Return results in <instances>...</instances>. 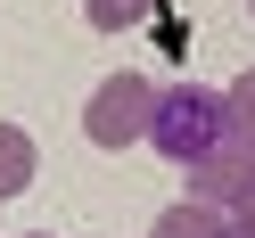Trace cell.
<instances>
[{"instance_id":"obj_1","label":"cell","mask_w":255,"mask_h":238,"mask_svg":"<svg viewBox=\"0 0 255 238\" xmlns=\"http://www.w3.org/2000/svg\"><path fill=\"white\" fill-rule=\"evenodd\" d=\"M222 140H231V99H222V90H206V82H173L165 99H156V132H148V148L165 156L173 172H189L198 156H214Z\"/></svg>"},{"instance_id":"obj_2","label":"cell","mask_w":255,"mask_h":238,"mask_svg":"<svg viewBox=\"0 0 255 238\" xmlns=\"http://www.w3.org/2000/svg\"><path fill=\"white\" fill-rule=\"evenodd\" d=\"M156 99H165V90H156L148 74H107V82L83 99V140L91 148H148Z\"/></svg>"},{"instance_id":"obj_3","label":"cell","mask_w":255,"mask_h":238,"mask_svg":"<svg viewBox=\"0 0 255 238\" xmlns=\"http://www.w3.org/2000/svg\"><path fill=\"white\" fill-rule=\"evenodd\" d=\"M181 197H206L231 214L239 197H255V148H239V140H222L214 156H198V164L181 172Z\"/></svg>"},{"instance_id":"obj_4","label":"cell","mask_w":255,"mask_h":238,"mask_svg":"<svg viewBox=\"0 0 255 238\" xmlns=\"http://www.w3.org/2000/svg\"><path fill=\"white\" fill-rule=\"evenodd\" d=\"M148 238H231V214L206 205V197H181V205H165L148 222Z\"/></svg>"},{"instance_id":"obj_5","label":"cell","mask_w":255,"mask_h":238,"mask_svg":"<svg viewBox=\"0 0 255 238\" xmlns=\"http://www.w3.org/2000/svg\"><path fill=\"white\" fill-rule=\"evenodd\" d=\"M33 172H41L33 132H25V123H0V197H25V189H33Z\"/></svg>"},{"instance_id":"obj_6","label":"cell","mask_w":255,"mask_h":238,"mask_svg":"<svg viewBox=\"0 0 255 238\" xmlns=\"http://www.w3.org/2000/svg\"><path fill=\"white\" fill-rule=\"evenodd\" d=\"M165 0H83V25L91 33H140Z\"/></svg>"},{"instance_id":"obj_7","label":"cell","mask_w":255,"mask_h":238,"mask_svg":"<svg viewBox=\"0 0 255 238\" xmlns=\"http://www.w3.org/2000/svg\"><path fill=\"white\" fill-rule=\"evenodd\" d=\"M222 99H231V140L255 148V66L239 74V82H222Z\"/></svg>"},{"instance_id":"obj_8","label":"cell","mask_w":255,"mask_h":238,"mask_svg":"<svg viewBox=\"0 0 255 238\" xmlns=\"http://www.w3.org/2000/svg\"><path fill=\"white\" fill-rule=\"evenodd\" d=\"M231 230H239V238H255V197H239V205H231Z\"/></svg>"},{"instance_id":"obj_9","label":"cell","mask_w":255,"mask_h":238,"mask_svg":"<svg viewBox=\"0 0 255 238\" xmlns=\"http://www.w3.org/2000/svg\"><path fill=\"white\" fill-rule=\"evenodd\" d=\"M25 238H50V230H25Z\"/></svg>"},{"instance_id":"obj_10","label":"cell","mask_w":255,"mask_h":238,"mask_svg":"<svg viewBox=\"0 0 255 238\" xmlns=\"http://www.w3.org/2000/svg\"><path fill=\"white\" fill-rule=\"evenodd\" d=\"M247 8H255V0H247Z\"/></svg>"},{"instance_id":"obj_11","label":"cell","mask_w":255,"mask_h":238,"mask_svg":"<svg viewBox=\"0 0 255 238\" xmlns=\"http://www.w3.org/2000/svg\"><path fill=\"white\" fill-rule=\"evenodd\" d=\"M231 238H239V230H231Z\"/></svg>"}]
</instances>
